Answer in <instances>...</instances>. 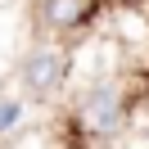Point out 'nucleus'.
Segmentation results:
<instances>
[{"label": "nucleus", "instance_id": "nucleus-1", "mask_svg": "<svg viewBox=\"0 0 149 149\" xmlns=\"http://www.w3.org/2000/svg\"><path fill=\"white\" fill-rule=\"evenodd\" d=\"M122 118H127V91L118 81H100L81 95L77 104V122H81L86 136H118Z\"/></svg>", "mask_w": 149, "mask_h": 149}, {"label": "nucleus", "instance_id": "nucleus-3", "mask_svg": "<svg viewBox=\"0 0 149 149\" xmlns=\"http://www.w3.org/2000/svg\"><path fill=\"white\" fill-rule=\"evenodd\" d=\"M95 0H36V23L41 32H72L91 18Z\"/></svg>", "mask_w": 149, "mask_h": 149}, {"label": "nucleus", "instance_id": "nucleus-2", "mask_svg": "<svg viewBox=\"0 0 149 149\" xmlns=\"http://www.w3.org/2000/svg\"><path fill=\"white\" fill-rule=\"evenodd\" d=\"M68 68H72V54H68V45H36L27 59H23V68H18V77H23V86H27L32 95H54L59 86L68 81Z\"/></svg>", "mask_w": 149, "mask_h": 149}]
</instances>
